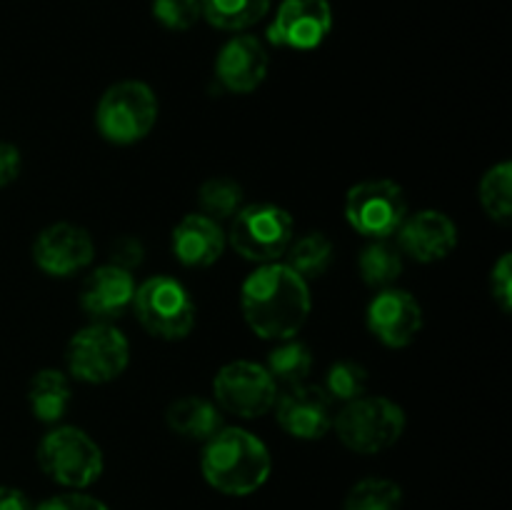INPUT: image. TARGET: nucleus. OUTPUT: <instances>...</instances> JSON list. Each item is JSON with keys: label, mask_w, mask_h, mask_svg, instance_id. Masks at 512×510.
<instances>
[{"label": "nucleus", "mask_w": 512, "mask_h": 510, "mask_svg": "<svg viewBox=\"0 0 512 510\" xmlns=\"http://www.w3.org/2000/svg\"><path fill=\"white\" fill-rule=\"evenodd\" d=\"M360 275L370 288H390L403 273V258L400 250L385 240H373L360 253Z\"/></svg>", "instance_id": "5701e85b"}, {"label": "nucleus", "mask_w": 512, "mask_h": 510, "mask_svg": "<svg viewBox=\"0 0 512 510\" xmlns=\"http://www.w3.org/2000/svg\"><path fill=\"white\" fill-rule=\"evenodd\" d=\"M408 218V198L393 180H363L345 195V220L350 228L373 240L398 233Z\"/></svg>", "instance_id": "1a4fd4ad"}, {"label": "nucleus", "mask_w": 512, "mask_h": 510, "mask_svg": "<svg viewBox=\"0 0 512 510\" xmlns=\"http://www.w3.org/2000/svg\"><path fill=\"white\" fill-rule=\"evenodd\" d=\"M512 165L508 160L493 165L480 180V203L485 213L498 223L508 225L512 218Z\"/></svg>", "instance_id": "a878e982"}, {"label": "nucleus", "mask_w": 512, "mask_h": 510, "mask_svg": "<svg viewBox=\"0 0 512 510\" xmlns=\"http://www.w3.org/2000/svg\"><path fill=\"white\" fill-rule=\"evenodd\" d=\"M135 315L150 335L183 340L195 325V303L188 288L170 275H153L135 288Z\"/></svg>", "instance_id": "6e6552de"}, {"label": "nucleus", "mask_w": 512, "mask_h": 510, "mask_svg": "<svg viewBox=\"0 0 512 510\" xmlns=\"http://www.w3.org/2000/svg\"><path fill=\"white\" fill-rule=\"evenodd\" d=\"M173 253L185 268H208L225 250V233L218 220L203 213L185 215L173 230Z\"/></svg>", "instance_id": "a211bd4d"}, {"label": "nucleus", "mask_w": 512, "mask_h": 510, "mask_svg": "<svg viewBox=\"0 0 512 510\" xmlns=\"http://www.w3.org/2000/svg\"><path fill=\"white\" fill-rule=\"evenodd\" d=\"M95 258L93 238L85 228L73 223H53L40 230L33 243V260L43 273L68 278L88 268Z\"/></svg>", "instance_id": "ddd939ff"}, {"label": "nucleus", "mask_w": 512, "mask_h": 510, "mask_svg": "<svg viewBox=\"0 0 512 510\" xmlns=\"http://www.w3.org/2000/svg\"><path fill=\"white\" fill-rule=\"evenodd\" d=\"M293 218L273 203H253L233 215L228 240L235 253L253 263H278L293 243Z\"/></svg>", "instance_id": "0eeeda50"}, {"label": "nucleus", "mask_w": 512, "mask_h": 510, "mask_svg": "<svg viewBox=\"0 0 512 510\" xmlns=\"http://www.w3.org/2000/svg\"><path fill=\"white\" fill-rule=\"evenodd\" d=\"M70 398H73V393H70V380L60 370L45 368L30 380V410L43 423H58L68 413Z\"/></svg>", "instance_id": "aec40b11"}, {"label": "nucleus", "mask_w": 512, "mask_h": 510, "mask_svg": "<svg viewBox=\"0 0 512 510\" xmlns=\"http://www.w3.org/2000/svg\"><path fill=\"white\" fill-rule=\"evenodd\" d=\"M290 268L298 275H303L305 280L320 278V275L328 273V268L333 265V243L328 240V235L323 233H308L300 240L290 243Z\"/></svg>", "instance_id": "393cba45"}, {"label": "nucleus", "mask_w": 512, "mask_h": 510, "mask_svg": "<svg viewBox=\"0 0 512 510\" xmlns=\"http://www.w3.org/2000/svg\"><path fill=\"white\" fill-rule=\"evenodd\" d=\"M65 363L68 373L80 383L105 385L128 368V338L113 323H90L70 338Z\"/></svg>", "instance_id": "423d86ee"}, {"label": "nucleus", "mask_w": 512, "mask_h": 510, "mask_svg": "<svg viewBox=\"0 0 512 510\" xmlns=\"http://www.w3.org/2000/svg\"><path fill=\"white\" fill-rule=\"evenodd\" d=\"M143 243L135 235H120L110 245V263L123 270H133L143 263Z\"/></svg>", "instance_id": "2f4dec72"}, {"label": "nucleus", "mask_w": 512, "mask_h": 510, "mask_svg": "<svg viewBox=\"0 0 512 510\" xmlns=\"http://www.w3.org/2000/svg\"><path fill=\"white\" fill-rule=\"evenodd\" d=\"M20 165H23L20 150L13 143H0V188H5V185L18 178Z\"/></svg>", "instance_id": "473e14b6"}, {"label": "nucleus", "mask_w": 512, "mask_h": 510, "mask_svg": "<svg viewBox=\"0 0 512 510\" xmlns=\"http://www.w3.org/2000/svg\"><path fill=\"white\" fill-rule=\"evenodd\" d=\"M165 420H168V428L180 438L200 440V443L210 440L223 428V415L218 405L198 395H185L170 403Z\"/></svg>", "instance_id": "6ab92c4d"}, {"label": "nucleus", "mask_w": 512, "mask_h": 510, "mask_svg": "<svg viewBox=\"0 0 512 510\" xmlns=\"http://www.w3.org/2000/svg\"><path fill=\"white\" fill-rule=\"evenodd\" d=\"M490 295L498 303L503 313H510L512 308V260L510 253H503L498 263L490 270Z\"/></svg>", "instance_id": "c756f323"}, {"label": "nucleus", "mask_w": 512, "mask_h": 510, "mask_svg": "<svg viewBox=\"0 0 512 510\" xmlns=\"http://www.w3.org/2000/svg\"><path fill=\"white\" fill-rule=\"evenodd\" d=\"M0 510H33V505L23 490L0 485Z\"/></svg>", "instance_id": "72a5a7b5"}, {"label": "nucleus", "mask_w": 512, "mask_h": 510, "mask_svg": "<svg viewBox=\"0 0 512 510\" xmlns=\"http://www.w3.org/2000/svg\"><path fill=\"white\" fill-rule=\"evenodd\" d=\"M310 288L288 263H265L245 278L240 308L248 328L263 340H288L310 315Z\"/></svg>", "instance_id": "f257e3e1"}, {"label": "nucleus", "mask_w": 512, "mask_h": 510, "mask_svg": "<svg viewBox=\"0 0 512 510\" xmlns=\"http://www.w3.org/2000/svg\"><path fill=\"white\" fill-rule=\"evenodd\" d=\"M333 30L328 0H283L268 28V40L280 48L315 50Z\"/></svg>", "instance_id": "9b49d317"}, {"label": "nucleus", "mask_w": 512, "mask_h": 510, "mask_svg": "<svg viewBox=\"0 0 512 510\" xmlns=\"http://www.w3.org/2000/svg\"><path fill=\"white\" fill-rule=\"evenodd\" d=\"M273 455L268 445L245 428H220L205 440L200 473L205 483L230 498L253 495L268 483Z\"/></svg>", "instance_id": "f03ea898"}, {"label": "nucleus", "mask_w": 512, "mask_h": 510, "mask_svg": "<svg viewBox=\"0 0 512 510\" xmlns=\"http://www.w3.org/2000/svg\"><path fill=\"white\" fill-rule=\"evenodd\" d=\"M275 418L280 428L298 440H320L333 428V398L323 385H295L285 388L275 400Z\"/></svg>", "instance_id": "f8f14e48"}, {"label": "nucleus", "mask_w": 512, "mask_h": 510, "mask_svg": "<svg viewBox=\"0 0 512 510\" xmlns=\"http://www.w3.org/2000/svg\"><path fill=\"white\" fill-rule=\"evenodd\" d=\"M323 390L333 398V403L335 400L350 403V400L363 398L368 390V370L358 360H338L330 365Z\"/></svg>", "instance_id": "cd10ccee"}, {"label": "nucleus", "mask_w": 512, "mask_h": 510, "mask_svg": "<svg viewBox=\"0 0 512 510\" xmlns=\"http://www.w3.org/2000/svg\"><path fill=\"white\" fill-rule=\"evenodd\" d=\"M270 68L265 45L253 35H235L215 58V78L230 93H253L260 88Z\"/></svg>", "instance_id": "2eb2a0df"}, {"label": "nucleus", "mask_w": 512, "mask_h": 510, "mask_svg": "<svg viewBox=\"0 0 512 510\" xmlns=\"http://www.w3.org/2000/svg\"><path fill=\"white\" fill-rule=\"evenodd\" d=\"M265 370L273 375L275 385H285V388L303 385L313 370V350L295 338L280 340L268 353Z\"/></svg>", "instance_id": "412c9836"}, {"label": "nucleus", "mask_w": 512, "mask_h": 510, "mask_svg": "<svg viewBox=\"0 0 512 510\" xmlns=\"http://www.w3.org/2000/svg\"><path fill=\"white\" fill-rule=\"evenodd\" d=\"M38 465L53 483L70 490H85L103 475L105 460L100 445L75 425H60L43 435Z\"/></svg>", "instance_id": "20e7f679"}, {"label": "nucleus", "mask_w": 512, "mask_h": 510, "mask_svg": "<svg viewBox=\"0 0 512 510\" xmlns=\"http://www.w3.org/2000/svg\"><path fill=\"white\" fill-rule=\"evenodd\" d=\"M200 208L213 220H230L243 208V188L233 178H210L200 185Z\"/></svg>", "instance_id": "bb28decb"}, {"label": "nucleus", "mask_w": 512, "mask_h": 510, "mask_svg": "<svg viewBox=\"0 0 512 510\" xmlns=\"http://www.w3.org/2000/svg\"><path fill=\"white\" fill-rule=\"evenodd\" d=\"M215 405L238 418H260L278 400V385L265 365L253 360H233L223 365L213 380Z\"/></svg>", "instance_id": "9d476101"}, {"label": "nucleus", "mask_w": 512, "mask_h": 510, "mask_svg": "<svg viewBox=\"0 0 512 510\" xmlns=\"http://www.w3.org/2000/svg\"><path fill=\"white\" fill-rule=\"evenodd\" d=\"M403 490L395 480L363 478L345 495L343 510H400Z\"/></svg>", "instance_id": "b1692460"}, {"label": "nucleus", "mask_w": 512, "mask_h": 510, "mask_svg": "<svg viewBox=\"0 0 512 510\" xmlns=\"http://www.w3.org/2000/svg\"><path fill=\"white\" fill-rule=\"evenodd\" d=\"M368 328L388 348H405L423 328V308L408 290L383 288L368 303Z\"/></svg>", "instance_id": "4468645a"}, {"label": "nucleus", "mask_w": 512, "mask_h": 510, "mask_svg": "<svg viewBox=\"0 0 512 510\" xmlns=\"http://www.w3.org/2000/svg\"><path fill=\"white\" fill-rule=\"evenodd\" d=\"M340 443L360 455H378L393 448L405 430V413L383 395H363L345 403L333 418Z\"/></svg>", "instance_id": "7ed1b4c3"}, {"label": "nucleus", "mask_w": 512, "mask_h": 510, "mask_svg": "<svg viewBox=\"0 0 512 510\" xmlns=\"http://www.w3.org/2000/svg\"><path fill=\"white\" fill-rule=\"evenodd\" d=\"M158 120V98L140 80H120L110 85L95 108L98 133L113 145H133L143 140Z\"/></svg>", "instance_id": "39448f33"}, {"label": "nucleus", "mask_w": 512, "mask_h": 510, "mask_svg": "<svg viewBox=\"0 0 512 510\" xmlns=\"http://www.w3.org/2000/svg\"><path fill=\"white\" fill-rule=\"evenodd\" d=\"M153 18L168 30H190L203 18L200 0H153Z\"/></svg>", "instance_id": "c85d7f7f"}, {"label": "nucleus", "mask_w": 512, "mask_h": 510, "mask_svg": "<svg viewBox=\"0 0 512 510\" xmlns=\"http://www.w3.org/2000/svg\"><path fill=\"white\" fill-rule=\"evenodd\" d=\"M135 280L130 270L108 263L95 268L80 288V308L95 323H110L133 308Z\"/></svg>", "instance_id": "dca6fc26"}, {"label": "nucleus", "mask_w": 512, "mask_h": 510, "mask_svg": "<svg viewBox=\"0 0 512 510\" xmlns=\"http://www.w3.org/2000/svg\"><path fill=\"white\" fill-rule=\"evenodd\" d=\"M400 248L418 263L448 258L458 245V225L440 210H418L398 228Z\"/></svg>", "instance_id": "f3484780"}, {"label": "nucleus", "mask_w": 512, "mask_h": 510, "mask_svg": "<svg viewBox=\"0 0 512 510\" xmlns=\"http://www.w3.org/2000/svg\"><path fill=\"white\" fill-rule=\"evenodd\" d=\"M33 510H110L103 500L93 498V495L83 493V490H70V493L53 495V498L43 500L38 508Z\"/></svg>", "instance_id": "7c9ffc66"}, {"label": "nucleus", "mask_w": 512, "mask_h": 510, "mask_svg": "<svg viewBox=\"0 0 512 510\" xmlns=\"http://www.w3.org/2000/svg\"><path fill=\"white\" fill-rule=\"evenodd\" d=\"M203 18L218 30H245L268 15L273 0H200Z\"/></svg>", "instance_id": "4be33fe9"}]
</instances>
